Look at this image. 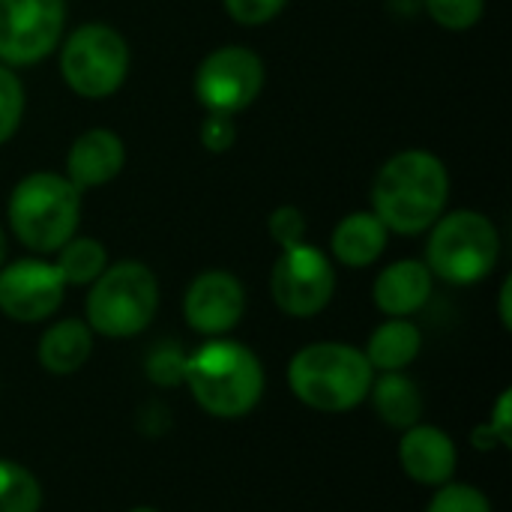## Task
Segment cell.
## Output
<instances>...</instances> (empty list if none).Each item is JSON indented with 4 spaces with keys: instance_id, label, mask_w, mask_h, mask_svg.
<instances>
[{
    "instance_id": "obj_1",
    "label": "cell",
    "mask_w": 512,
    "mask_h": 512,
    "mask_svg": "<svg viewBox=\"0 0 512 512\" xmlns=\"http://www.w3.org/2000/svg\"><path fill=\"white\" fill-rule=\"evenodd\" d=\"M450 174L429 150H402L390 156L372 183V213L393 234L429 231L447 207Z\"/></svg>"
},
{
    "instance_id": "obj_2",
    "label": "cell",
    "mask_w": 512,
    "mask_h": 512,
    "mask_svg": "<svg viewBox=\"0 0 512 512\" xmlns=\"http://www.w3.org/2000/svg\"><path fill=\"white\" fill-rule=\"evenodd\" d=\"M183 384L210 417L240 420L264 396V366L243 342L216 336L186 357Z\"/></svg>"
},
{
    "instance_id": "obj_3",
    "label": "cell",
    "mask_w": 512,
    "mask_h": 512,
    "mask_svg": "<svg viewBox=\"0 0 512 512\" xmlns=\"http://www.w3.org/2000/svg\"><path fill=\"white\" fill-rule=\"evenodd\" d=\"M372 381L375 369L366 354L345 342H312L288 363L291 393L324 414H345L363 405Z\"/></svg>"
},
{
    "instance_id": "obj_4",
    "label": "cell",
    "mask_w": 512,
    "mask_h": 512,
    "mask_svg": "<svg viewBox=\"0 0 512 512\" xmlns=\"http://www.w3.org/2000/svg\"><path fill=\"white\" fill-rule=\"evenodd\" d=\"M6 216L21 246L39 255L57 252L78 231L81 189H75L63 174L33 171L9 192Z\"/></svg>"
},
{
    "instance_id": "obj_5",
    "label": "cell",
    "mask_w": 512,
    "mask_h": 512,
    "mask_svg": "<svg viewBox=\"0 0 512 512\" xmlns=\"http://www.w3.org/2000/svg\"><path fill=\"white\" fill-rule=\"evenodd\" d=\"M159 309V282L141 261H120L102 270L87 291V327L108 339L144 333Z\"/></svg>"
},
{
    "instance_id": "obj_6",
    "label": "cell",
    "mask_w": 512,
    "mask_h": 512,
    "mask_svg": "<svg viewBox=\"0 0 512 512\" xmlns=\"http://www.w3.org/2000/svg\"><path fill=\"white\" fill-rule=\"evenodd\" d=\"M501 255V237L480 210H453L432 225L426 243V267L450 285H474L486 279Z\"/></svg>"
},
{
    "instance_id": "obj_7",
    "label": "cell",
    "mask_w": 512,
    "mask_h": 512,
    "mask_svg": "<svg viewBox=\"0 0 512 512\" xmlns=\"http://www.w3.org/2000/svg\"><path fill=\"white\" fill-rule=\"evenodd\" d=\"M60 75L81 99H105L129 75V45L111 24L87 21L63 42Z\"/></svg>"
},
{
    "instance_id": "obj_8",
    "label": "cell",
    "mask_w": 512,
    "mask_h": 512,
    "mask_svg": "<svg viewBox=\"0 0 512 512\" xmlns=\"http://www.w3.org/2000/svg\"><path fill=\"white\" fill-rule=\"evenodd\" d=\"M336 294V270L330 258L309 246L282 249L270 270V297L291 318H315Z\"/></svg>"
},
{
    "instance_id": "obj_9",
    "label": "cell",
    "mask_w": 512,
    "mask_h": 512,
    "mask_svg": "<svg viewBox=\"0 0 512 512\" xmlns=\"http://www.w3.org/2000/svg\"><path fill=\"white\" fill-rule=\"evenodd\" d=\"M264 90V63L246 45H222L195 69V96L207 111L240 114Z\"/></svg>"
},
{
    "instance_id": "obj_10",
    "label": "cell",
    "mask_w": 512,
    "mask_h": 512,
    "mask_svg": "<svg viewBox=\"0 0 512 512\" xmlns=\"http://www.w3.org/2000/svg\"><path fill=\"white\" fill-rule=\"evenodd\" d=\"M63 24L66 0H0V63H39L57 48Z\"/></svg>"
},
{
    "instance_id": "obj_11",
    "label": "cell",
    "mask_w": 512,
    "mask_h": 512,
    "mask_svg": "<svg viewBox=\"0 0 512 512\" xmlns=\"http://www.w3.org/2000/svg\"><path fill=\"white\" fill-rule=\"evenodd\" d=\"M63 294V276L42 258H21L0 267V312L18 324H39L51 318L60 309Z\"/></svg>"
},
{
    "instance_id": "obj_12",
    "label": "cell",
    "mask_w": 512,
    "mask_h": 512,
    "mask_svg": "<svg viewBox=\"0 0 512 512\" xmlns=\"http://www.w3.org/2000/svg\"><path fill=\"white\" fill-rule=\"evenodd\" d=\"M246 312L243 282L228 270H207L192 279L183 297L186 324L201 336H225L231 333Z\"/></svg>"
},
{
    "instance_id": "obj_13",
    "label": "cell",
    "mask_w": 512,
    "mask_h": 512,
    "mask_svg": "<svg viewBox=\"0 0 512 512\" xmlns=\"http://www.w3.org/2000/svg\"><path fill=\"white\" fill-rule=\"evenodd\" d=\"M399 462H402V471L414 483L438 489L453 480L459 453L447 432H441L438 426L417 423V426L405 429V435L399 441Z\"/></svg>"
},
{
    "instance_id": "obj_14",
    "label": "cell",
    "mask_w": 512,
    "mask_h": 512,
    "mask_svg": "<svg viewBox=\"0 0 512 512\" xmlns=\"http://www.w3.org/2000/svg\"><path fill=\"white\" fill-rule=\"evenodd\" d=\"M126 165V147L111 129H87L66 153V177L75 189H93L111 183Z\"/></svg>"
},
{
    "instance_id": "obj_15",
    "label": "cell",
    "mask_w": 512,
    "mask_h": 512,
    "mask_svg": "<svg viewBox=\"0 0 512 512\" xmlns=\"http://www.w3.org/2000/svg\"><path fill=\"white\" fill-rule=\"evenodd\" d=\"M432 288H435V276L426 267V261L405 258L378 273L372 285V297L387 318H411L429 303Z\"/></svg>"
},
{
    "instance_id": "obj_16",
    "label": "cell",
    "mask_w": 512,
    "mask_h": 512,
    "mask_svg": "<svg viewBox=\"0 0 512 512\" xmlns=\"http://www.w3.org/2000/svg\"><path fill=\"white\" fill-rule=\"evenodd\" d=\"M387 237H390L387 225L372 210H357V213H348L333 228L330 249L339 264H345L351 270H363L384 255Z\"/></svg>"
},
{
    "instance_id": "obj_17",
    "label": "cell",
    "mask_w": 512,
    "mask_h": 512,
    "mask_svg": "<svg viewBox=\"0 0 512 512\" xmlns=\"http://www.w3.org/2000/svg\"><path fill=\"white\" fill-rule=\"evenodd\" d=\"M93 354V330L87 321L66 318L51 324L36 348V357L51 375H75Z\"/></svg>"
},
{
    "instance_id": "obj_18",
    "label": "cell",
    "mask_w": 512,
    "mask_h": 512,
    "mask_svg": "<svg viewBox=\"0 0 512 512\" xmlns=\"http://www.w3.org/2000/svg\"><path fill=\"white\" fill-rule=\"evenodd\" d=\"M423 348V333L408 318H390L384 321L366 345V360L375 372H402L408 369Z\"/></svg>"
},
{
    "instance_id": "obj_19",
    "label": "cell",
    "mask_w": 512,
    "mask_h": 512,
    "mask_svg": "<svg viewBox=\"0 0 512 512\" xmlns=\"http://www.w3.org/2000/svg\"><path fill=\"white\" fill-rule=\"evenodd\" d=\"M369 399L375 405V414L390 426V429H411L423 417V396L420 387L405 378L402 372H381V378L372 381Z\"/></svg>"
},
{
    "instance_id": "obj_20",
    "label": "cell",
    "mask_w": 512,
    "mask_h": 512,
    "mask_svg": "<svg viewBox=\"0 0 512 512\" xmlns=\"http://www.w3.org/2000/svg\"><path fill=\"white\" fill-rule=\"evenodd\" d=\"M54 267H57V273L63 276L66 288H69V285H75V288L93 285V282L102 276V270L108 267V252H105V246H102L99 240H93V237H78V234H75L72 240H66V243L57 249Z\"/></svg>"
},
{
    "instance_id": "obj_21",
    "label": "cell",
    "mask_w": 512,
    "mask_h": 512,
    "mask_svg": "<svg viewBox=\"0 0 512 512\" xmlns=\"http://www.w3.org/2000/svg\"><path fill=\"white\" fill-rule=\"evenodd\" d=\"M42 486L18 462L0 459V512H39Z\"/></svg>"
},
{
    "instance_id": "obj_22",
    "label": "cell",
    "mask_w": 512,
    "mask_h": 512,
    "mask_svg": "<svg viewBox=\"0 0 512 512\" xmlns=\"http://www.w3.org/2000/svg\"><path fill=\"white\" fill-rule=\"evenodd\" d=\"M24 117V84L12 66L0 63V144H6Z\"/></svg>"
},
{
    "instance_id": "obj_23",
    "label": "cell",
    "mask_w": 512,
    "mask_h": 512,
    "mask_svg": "<svg viewBox=\"0 0 512 512\" xmlns=\"http://www.w3.org/2000/svg\"><path fill=\"white\" fill-rule=\"evenodd\" d=\"M426 12L444 30H471L486 12V0H423Z\"/></svg>"
},
{
    "instance_id": "obj_24",
    "label": "cell",
    "mask_w": 512,
    "mask_h": 512,
    "mask_svg": "<svg viewBox=\"0 0 512 512\" xmlns=\"http://www.w3.org/2000/svg\"><path fill=\"white\" fill-rule=\"evenodd\" d=\"M426 512H492V504L471 483H444L438 486Z\"/></svg>"
},
{
    "instance_id": "obj_25",
    "label": "cell",
    "mask_w": 512,
    "mask_h": 512,
    "mask_svg": "<svg viewBox=\"0 0 512 512\" xmlns=\"http://www.w3.org/2000/svg\"><path fill=\"white\" fill-rule=\"evenodd\" d=\"M183 369H186V354L180 351V345H159L147 357V378L159 387L183 384Z\"/></svg>"
},
{
    "instance_id": "obj_26",
    "label": "cell",
    "mask_w": 512,
    "mask_h": 512,
    "mask_svg": "<svg viewBox=\"0 0 512 512\" xmlns=\"http://www.w3.org/2000/svg\"><path fill=\"white\" fill-rule=\"evenodd\" d=\"M267 231H270V237H273V243L279 249L300 246V243H306V216L291 204L276 207L270 213V219H267Z\"/></svg>"
},
{
    "instance_id": "obj_27",
    "label": "cell",
    "mask_w": 512,
    "mask_h": 512,
    "mask_svg": "<svg viewBox=\"0 0 512 512\" xmlns=\"http://www.w3.org/2000/svg\"><path fill=\"white\" fill-rule=\"evenodd\" d=\"M225 3V12L243 24V27H261L267 21H273L288 0H222Z\"/></svg>"
},
{
    "instance_id": "obj_28",
    "label": "cell",
    "mask_w": 512,
    "mask_h": 512,
    "mask_svg": "<svg viewBox=\"0 0 512 512\" xmlns=\"http://www.w3.org/2000/svg\"><path fill=\"white\" fill-rule=\"evenodd\" d=\"M198 135H201L204 150H210V153H225V150H231L234 141H237V123H234L231 114L207 111V117H204Z\"/></svg>"
},
{
    "instance_id": "obj_29",
    "label": "cell",
    "mask_w": 512,
    "mask_h": 512,
    "mask_svg": "<svg viewBox=\"0 0 512 512\" xmlns=\"http://www.w3.org/2000/svg\"><path fill=\"white\" fill-rule=\"evenodd\" d=\"M489 429L495 432L498 444H501L504 450H510L512 447V390L510 387L498 396V402H495V408H492Z\"/></svg>"
},
{
    "instance_id": "obj_30",
    "label": "cell",
    "mask_w": 512,
    "mask_h": 512,
    "mask_svg": "<svg viewBox=\"0 0 512 512\" xmlns=\"http://www.w3.org/2000/svg\"><path fill=\"white\" fill-rule=\"evenodd\" d=\"M498 315H501V327L512 330V276L504 279L501 294H498Z\"/></svg>"
},
{
    "instance_id": "obj_31",
    "label": "cell",
    "mask_w": 512,
    "mask_h": 512,
    "mask_svg": "<svg viewBox=\"0 0 512 512\" xmlns=\"http://www.w3.org/2000/svg\"><path fill=\"white\" fill-rule=\"evenodd\" d=\"M471 444H474V450H480V453H489V450L501 447L498 438H495V432L489 429V423H483V426H477V429L471 432Z\"/></svg>"
},
{
    "instance_id": "obj_32",
    "label": "cell",
    "mask_w": 512,
    "mask_h": 512,
    "mask_svg": "<svg viewBox=\"0 0 512 512\" xmlns=\"http://www.w3.org/2000/svg\"><path fill=\"white\" fill-rule=\"evenodd\" d=\"M6 264V234H3V228H0V267Z\"/></svg>"
},
{
    "instance_id": "obj_33",
    "label": "cell",
    "mask_w": 512,
    "mask_h": 512,
    "mask_svg": "<svg viewBox=\"0 0 512 512\" xmlns=\"http://www.w3.org/2000/svg\"><path fill=\"white\" fill-rule=\"evenodd\" d=\"M129 512H159L156 507H135V510H129Z\"/></svg>"
}]
</instances>
